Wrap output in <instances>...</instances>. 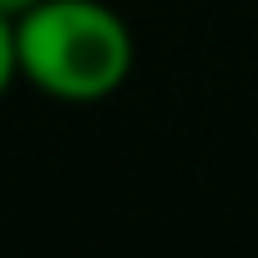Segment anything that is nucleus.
<instances>
[{
    "instance_id": "f03ea898",
    "label": "nucleus",
    "mask_w": 258,
    "mask_h": 258,
    "mask_svg": "<svg viewBox=\"0 0 258 258\" xmlns=\"http://www.w3.org/2000/svg\"><path fill=\"white\" fill-rule=\"evenodd\" d=\"M21 81V66H16V21L0 11V96Z\"/></svg>"
},
{
    "instance_id": "7ed1b4c3",
    "label": "nucleus",
    "mask_w": 258,
    "mask_h": 258,
    "mask_svg": "<svg viewBox=\"0 0 258 258\" xmlns=\"http://www.w3.org/2000/svg\"><path fill=\"white\" fill-rule=\"evenodd\" d=\"M31 6H41V0H0V11H6L11 21H16V16H26Z\"/></svg>"
},
{
    "instance_id": "f257e3e1",
    "label": "nucleus",
    "mask_w": 258,
    "mask_h": 258,
    "mask_svg": "<svg viewBox=\"0 0 258 258\" xmlns=\"http://www.w3.org/2000/svg\"><path fill=\"white\" fill-rule=\"evenodd\" d=\"M137 41L106 0H41L16 16L21 81L56 101H106L126 86Z\"/></svg>"
}]
</instances>
